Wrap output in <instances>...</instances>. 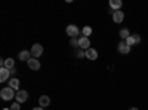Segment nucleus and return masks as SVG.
<instances>
[{
  "label": "nucleus",
  "instance_id": "nucleus-1",
  "mask_svg": "<svg viewBox=\"0 0 148 110\" xmlns=\"http://www.w3.org/2000/svg\"><path fill=\"white\" fill-rule=\"evenodd\" d=\"M15 95H16V94L14 92V89H12L10 86H8V88H3L2 91H0V97H2V100H5V101H9V100H12Z\"/></svg>",
  "mask_w": 148,
  "mask_h": 110
},
{
  "label": "nucleus",
  "instance_id": "nucleus-2",
  "mask_svg": "<svg viewBox=\"0 0 148 110\" xmlns=\"http://www.w3.org/2000/svg\"><path fill=\"white\" fill-rule=\"evenodd\" d=\"M30 52H31L33 58H39V57H40V55L43 54V46H42L40 43H34V45L31 46Z\"/></svg>",
  "mask_w": 148,
  "mask_h": 110
},
{
  "label": "nucleus",
  "instance_id": "nucleus-3",
  "mask_svg": "<svg viewBox=\"0 0 148 110\" xmlns=\"http://www.w3.org/2000/svg\"><path fill=\"white\" fill-rule=\"evenodd\" d=\"M65 31H67V34L70 36L71 39H76L77 36L80 34V30H79V27H77V26H74V24H71V26H68Z\"/></svg>",
  "mask_w": 148,
  "mask_h": 110
},
{
  "label": "nucleus",
  "instance_id": "nucleus-4",
  "mask_svg": "<svg viewBox=\"0 0 148 110\" xmlns=\"http://www.w3.org/2000/svg\"><path fill=\"white\" fill-rule=\"evenodd\" d=\"M15 98H16V103H25L27 101V98H28V92L25 91V89H19L18 92H16V95H15Z\"/></svg>",
  "mask_w": 148,
  "mask_h": 110
},
{
  "label": "nucleus",
  "instance_id": "nucleus-5",
  "mask_svg": "<svg viewBox=\"0 0 148 110\" xmlns=\"http://www.w3.org/2000/svg\"><path fill=\"white\" fill-rule=\"evenodd\" d=\"M79 48L80 49H83V51H88V49H90V40H89V37H80L79 39Z\"/></svg>",
  "mask_w": 148,
  "mask_h": 110
},
{
  "label": "nucleus",
  "instance_id": "nucleus-6",
  "mask_svg": "<svg viewBox=\"0 0 148 110\" xmlns=\"http://www.w3.org/2000/svg\"><path fill=\"white\" fill-rule=\"evenodd\" d=\"M117 49H119V52H120V54L126 55V54H129V52H130V46H129L125 40H121V42L119 43V46H117Z\"/></svg>",
  "mask_w": 148,
  "mask_h": 110
},
{
  "label": "nucleus",
  "instance_id": "nucleus-7",
  "mask_svg": "<svg viewBox=\"0 0 148 110\" xmlns=\"http://www.w3.org/2000/svg\"><path fill=\"white\" fill-rule=\"evenodd\" d=\"M129 46H132V45H138L139 42H141V36L139 34H132V36H129V37L125 40Z\"/></svg>",
  "mask_w": 148,
  "mask_h": 110
},
{
  "label": "nucleus",
  "instance_id": "nucleus-8",
  "mask_svg": "<svg viewBox=\"0 0 148 110\" xmlns=\"http://www.w3.org/2000/svg\"><path fill=\"white\" fill-rule=\"evenodd\" d=\"M2 67H5V68H8V70L15 68V59H12V58H5V59H2Z\"/></svg>",
  "mask_w": 148,
  "mask_h": 110
},
{
  "label": "nucleus",
  "instance_id": "nucleus-9",
  "mask_svg": "<svg viewBox=\"0 0 148 110\" xmlns=\"http://www.w3.org/2000/svg\"><path fill=\"white\" fill-rule=\"evenodd\" d=\"M123 19H125V14H123L121 10H116V12H113V21H114L116 24L123 22Z\"/></svg>",
  "mask_w": 148,
  "mask_h": 110
},
{
  "label": "nucleus",
  "instance_id": "nucleus-10",
  "mask_svg": "<svg viewBox=\"0 0 148 110\" xmlns=\"http://www.w3.org/2000/svg\"><path fill=\"white\" fill-rule=\"evenodd\" d=\"M86 58H88V59H90V61H95V59H98V51H96V49H93V48L88 49V51H86Z\"/></svg>",
  "mask_w": 148,
  "mask_h": 110
},
{
  "label": "nucleus",
  "instance_id": "nucleus-11",
  "mask_svg": "<svg viewBox=\"0 0 148 110\" xmlns=\"http://www.w3.org/2000/svg\"><path fill=\"white\" fill-rule=\"evenodd\" d=\"M27 64H28V67H30L31 70H39V68H40V61H39V59H36V58L28 59V61H27Z\"/></svg>",
  "mask_w": 148,
  "mask_h": 110
},
{
  "label": "nucleus",
  "instance_id": "nucleus-12",
  "mask_svg": "<svg viewBox=\"0 0 148 110\" xmlns=\"http://www.w3.org/2000/svg\"><path fill=\"white\" fill-rule=\"evenodd\" d=\"M39 104L40 107H47L49 104H51V98H49V95H40V98H39Z\"/></svg>",
  "mask_w": 148,
  "mask_h": 110
},
{
  "label": "nucleus",
  "instance_id": "nucleus-13",
  "mask_svg": "<svg viewBox=\"0 0 148 110\" xmlns=\"http://www.w3.org/2000/svg\"><path fill=\"white\" fill-rule=\"evenodd\" d=\"M9 75H10V70L2 67V68H0V82H6L8 77H9Z\"/></svg>",
  "mask_w": 148,
  "mask_h": 110
},
{
  "label": "nucleus",
  "instance_id": "nucleus-14",
  "mask_svg": "<svg viewBox=\"0 0 148 110\" xmlns=\"http://www.w3.org/2000/svg\"><path fill=\"white\" fill-rule=\"evenodd\" d=\"M18 58H19L21 61H28V59H31L33 57H31V52H30V51H21V52L18 54Z\"/></svg>",
  "mask_w": 148,
  "mask_h": 110
},
{
  "label": "nucleus",
  "instance_id": "nucleus-15",
  "mask_svg": "<svg viewBox=\"0 0 148 110\" xmlns=\"http://www.w3.org/2000/svg\"><path fill=\"white\" fill-rule=\"evenodd\" d=\"M121 5H123L121 0H110V8L114 9V12H116V10H120Z\"/></svg>",
  "mask_w": 148,
  "mask_h": 110
},
{
  "label": "nucleus",
  "instance_id": "nucleus-16",
  "mask_svg": "<svg viewBox=\"0 0 148 110\" xmlns=\"http://www.w3.org/2000/svg\"><path fill=\"white\" fill-rule=\"evenodd\" d=\"M9 86H10L12 89H18V88H19V80H18L16 77H12V79L9 80Z\"/></svg>",
  "mask_w": 148,
  "mask_h": 110
},
{
  "label": "nucleus",
  "instance_id": "nucleus-17",
  "mask_svg": "<svg viewBox=\"0 0 148 110\" xmlns=\"http://www.w3.org/2000/svg\"><path fill=\"white\" fill-rule=\"evenodd\" d=\"M119 34H120V37H121L123 40H126V39L129 37V36H130V33H129V30H127V28H121Z\"/></svg>",
  "mask_w": 148,
  "mask_h": 110
},
{
  "label": "nucleus",
  "instance_id": "nucleus-18",
  "mask_svg": "<svg viewBox=\"0 0 148 110\" xmlns=\"http://www.w3.org/2000/svg\"><path fill=\"white\" fill-rule=\"evenodd\" d=\"M82 33H83V36H84V37H89V36L92 34V28H90V27H88V26H86V27H83Z\"/></svg>",
  "mask_w": 148,
  "mask_h": 110
},
{
  "label": "nucleus",
  "instance_id": "nucleus-19",
  "mask_svg": "<svg viewBox=\"0 0 148 110\" xmlns=\"http://www.w3.org/2000/svg\"><path fill=\"white\" fill-rule=\"evenodd\" d=\"M10 110H19V103H14L10 106Z\"/></svg>",
  "mask_w": 148,
  "mask_h": 110
},
{
  "label": "nucleus",
  "instance_id": "nucleus-20",
  "mask_svg": "<svg viewBox=\"0 0 148 110\" xmlns=\"http://www.w3.org/2000/svg\"><path fill=\"white\" fill-rule=\"evenodd\" d=\"M77 55H79L80 58H82V57H86V51H82V49H80V51L77 52Z\"/></svg>",
  "mask_w": 148,
  "mask_h": 110
},
{
  "label": "nucleus",
  "instance_id": "nucleus-21",
  "mask_svg": "<svg viewBox=\"0 0 148 110\" xmlns=\"http://www.w3.org/2000/svg\"><path fill=\"white\" fill-rule=\"evenodd\" d=\"M71 45H73V46H79V40H76V39H71Z\"/></svg>",
  "mask_w": 148,
  "mask_h": 110
},
{
  "label": "nucleus",
  "instance_id": "nucleus-22",
  "mask_svg": "<svg viewBox=\"0 0 148 110\" xmlns=\"http://www.w3.org/2000/svg\"><path fill=\"white\" fill-rule=\"evenodd\" d=\"M33 110H45V109H43V107H34Z\"/></svg>",
  "mask_w": 148,
  "mask_h": 110
},
{
  "label": "nucleus",
  "instance_id": "nucleus-23",
  "mask_svg": "<svg viewBox=\"0 0 148 110\" xmlns=\"http://www.w3.org/2000/svg\"><path fill=\"white\" fill-rule=\"evenodd\" d=\"M129 110H139V109H138V107H130Z\"/></svg>",
  "mask_w": 148,
  "mask_h": 110
},
{
  "label": "nucleus",
  "instance_id": "nucleus-24",
  "mask_svg": "<svg viewBox=\"0 0 148 110\" xmlns=\"http://www.w3.org/2000/svg\"><path fill=\"white\" fill-rule=\"evenodd\" d=\"M3 110H10V109H3Z\"/></svg>",
  "mask_w": 148,
  "mask_h": 110
}]
</instances>
